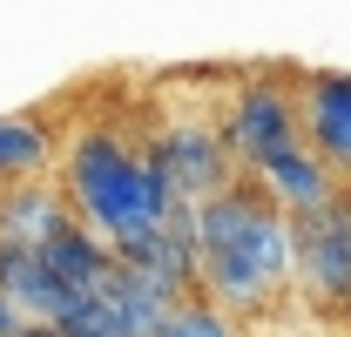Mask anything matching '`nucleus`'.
Listing matches in <instances>:
<instances>
[{
	"label": "nucleus",
	"mask_w": 351,
	"mask_h": 337,
	"mask_svg": "<svg viewBox=\"0 0 351 337\" xmlns=\"http://www.w3.org/2000/svg\"><path fill=\"white\" fill-rule=\"evenodd\" d=\"M196 250H203V297L223 303L237 324L291 290V216L257 175H237L223 196L196 203Z\"/></svg>",
	"instance_id": "1"
},
{
	"label": "nucleus",
	"mask_w": 351,
	"mask_h": 337,
	"mask_svg": "<svg viewBox=\"0 0 351 337\" xmlns=\"http://www.w3.org/2000/svg\"><path fill=\"white\" fill-rule=\"evenodd\" d=\"M54 182L68 189L75 223H88L108 250L129 243V236H156L176 210L162 168L142 155V142H129L108 122H88L61 142V175Z\"/></svg>",
	"instance_id": "2"
},
{
	"label": "nucleus",
	"mask_w": 351,
	"mask_h": 337,
	"mask_svg": "<svg viewBox=\"0 0 351 337\" xmlns=\"http://www.w3.org/2000/svg\"><path fill=\"white\" fill-rule=\"evenodd\" d=\"M142 155L162 168L176 203H210V196H223L243 175L237 155H230V142H223L217 115H176V122H162L156 135H142Z\"/></svg>",
	"instance_id": "3"
},
{
	"label": "nucleus",
	"mask_w": 351,
	"mask_h": 337,
	"mask_svg": "<svg viewBox=\"0 0 351 337\" xmlns=\"http://www.w3.org/2000/svg\"><path fill=\"white\" fill-rule=\"evenodd\" d=\"M291 284L317 310H351V189L311 216H291Z\"/></svg>",
	"instance_id": "4"
},
{
	"label": "nucleus",
	"mask_w": 351,
	"mask_h": 337,
	"mask_svg": "<svg viewBox=\"0 0 351 337\" xmlns=\"http://www.w3.org/2000/svg\"><path fill=\"white\" fill-rule=\"evenodd\" d=\"M217 122H223V142H230V155H237L243 175H257L270 155H284V149L304 142V128H298V95L284 82H270V75L237 82Z\"/></svg>",
	"instance_id": "5"
},
{
	"label": "nucleus",
	"mask_w": 351,
	"mask_h": 337,
	"mask_svg": "<svg viewBox=\"0 0 351 337\" xmlns=\"http://www.w3.org/2000/svg\"><path fill=\"white\" fill-rule=\"evenodd\" d=\"M298 128H304V149L351 189V75L311 68L298 82Z\"/></svg>",
	"instance_id": "6"
},
{
	"label": "nucleus",
	"mask_w": 351,
	"mask_h": 337,
	"mask_svg": "<svg viewBox=\"0 0 351 337\" xmlns=\"http://www.w3.org/2000/svg\"><path fill=\"white\" fill-rule=\"evenodd\" d=\"M75 223L68 189L47 175V182H14L0 189V243H21V250H47L61 229Z\"/></svg>",
	"instance_id": "7"
},
{
	"label": "nucleus",
	"mask_w": 351,
	"mask_h": 337,
	"mask_svg": "<svg viewBox=\"0 0 351 337\" xmlns=\"http://www.w3.org/2000/svg\"><path fill=\"white\" fill-rule=\"evenodd\" d=\"M0 290L21 303V317H27V324H61V317L82 303V297L47 270L41 250H21V243H0Z\"/></svg>",
	"instance_id": "8"
},
{
	"label": "nucleus",
	"mask_w": 351,
	"mask_h": 337,
	"mask_svg": "<svg viewBox=\"0 0 351 337\" xmlns=\"http://www.w3.org/2000/svg\"><path fill=\"white\" fill-rule=\"evenodd\" d=\"M257 182L277 196V210H284V216H311V210H324V203H338V196H345V182L317 162L304 142H298V149H284V155H270V162L257 168Z\"/></svg>",
	"instance_id": "9"
},
{
	"label": "nucleus",
	"mask_w": 351,
	"mask_h": 337,
	"mask_svg": "<svg viewBox=\"0 0 351 337\" xmlns=\"http://www.w3.org/2000/svg\"><path fill=\"white\" fill-rule=\"evenodd\" d=\"M61 175V142L41 115H0V189Z\"/></svg>",
	"instance_id": "10"
},
{
	"label": "nucleus",
	"mask_w": 351,
	"mask_h": 337,
	"mask_svg": "<svg viewBox=\"0 0 351 337\" xmlns=\"http://www.w3.org/2000/svg\"><path fill=\"white\" fill-rule=\"evenodd\" d=\"M41 256H47V270H54L75 297H95L101 284H108V270H115V250H108L88 223H68V229H61Z\"/></svg>",
	"instance_id": "11"
},
{
	"label": "nucleus",
	"mask_w": 351,
	"mask_h": 337,
	"mask_svg": "<svg viewBox=\"0 0 351 337\" xmlns=\"http://www.w3.org/2000/svg\"><path fill=\"white\" fill-rule=\"evenodd\" d=\"M101 303L115 310V331L122 337H162V317H169V297L156 290L142 270H129V263H115L108 270V284H101Z\"/></svg>",
	"instance_id": "12"
},
{
	"label": "nucleus",
	"mask_w": 351,
	"mask_h": 337,
	"mask_svg": "<svg viewBox=\"0 0 351 337\" xmlns=\"http://www.w3.org/2000/svg\"><path fill=\"white\" fill-rule=\"evenodd\" d=\"M162 337H243V324L223 310V303H210V297H182V303H169V317H162Z\"/></svg>",
	"instance_id": "13"
},
{
	"label": "nucleus",
	"mask_w": 351,
	"mask_h": 337,
	"mask_svg": "<svg viewBox=\"0 0 351 337\" xmlns=\"http://www.w3.org/2000/svg\"><path fill=\"white\" fill-rule=\"evenodd\" d=\"M61 337H122V331H115V310H108L101 297H82V303L61 317Z\"/></svg>",
	"instance_id": "14"
},
{
	"label": "nucleus",
	"mask_w": 351,
	"mask_h": 337,
	"mask_svg": "<svg viewBox=\"0 0 351 337\" xmlns=\"http://www.w3.org/2000/svg\"><path fill=\"white\" fill-rule=\"evenodd\" d=\"M27 331V317H21V303H14V297L0 290V337H21Z\"/></svg>",
	"instance_id": "15"
}]
</instances>
